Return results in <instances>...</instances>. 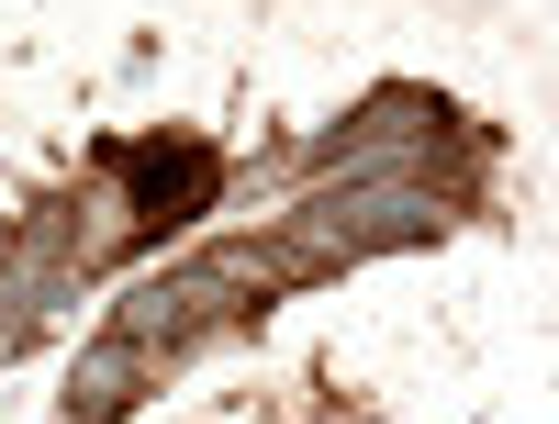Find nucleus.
Instances as JSON below:
<instances>
[{
	"label": "nucleus",
	"mask_w": 559,
	"mask_h": 424,
	"mask_svg": "<svg viewBox=\"0 0 559 424\" xmlns=\"http://www.w3.org/2000/svg\"><path fill=\"white\" fill-rule=\"evenodd\" d=\"M134 191H146V223H179L191 202H213V157L202 146H123Z\"/></svg>",
	"instance_id": "obj_1"
}]
</instances>
